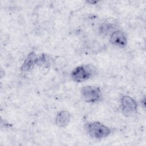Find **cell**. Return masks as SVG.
I'll list each match as a JSON object with an SVG mask.
<instances>
[{"mask_svg": "<svg viewBox=\"0 0 146 146\" xmlns=\"http://www.w3.org/2000/svg\"><path fill=\"white\" fill-rule=\"evenodd\" d=\"M97 72V68L92 64H83L76 67L71 71L70 76L74 82L80 83L92 78Z\"/></svg>", "mask_w": 146, "mask_h": 146, "instance_id": "obj_1", "label": "cell"}, {"mask_svg": "<svg viewBox=\"0 0 146 146\" xmlns=\"http://www.w3.org/2000/svg\"><path fill=\"white\" fill-rule=\"evenodd\" d=\"M87 133L92 138L101 140L107 137L111 132V129L99 121L88 122L85 124Z\"/></svg>", "mask_w": 146, "mask_h": 146, "instance_id": "obj_2", "label": "cell"}, {"mask_svg": "<svg viewBox=\"0 0 146 146\" xmlns=\"http://www.w3.org/2000/svg\"><path fill=\"white\" fill-rule=\"evenodd\" d=\"M82 99L88 103H95L102 99V92L100 88L94 86H86L80 90Z\"/></svg>", "mask_w": 146, "mask_h": 146, "instance_id": "obj_3", "label": "cell"}, {"mask_svg": "<svg viewBox=\"0 0 146 146\" xmlns=\"http://www.w3.org/2000/svg\"><path fill=\"white\" fill-rule=\"evenodd\" d=\"M120 107L122 113L126 117L133 116L137 111V103L129 96H123L120 99Z\"/></svg>", "mask_w": 146, "mask_h": 146, "instance_id": "obj_4", "label": "cell"}, {"mask_svg": "<svg viewBox=\"0 0 146 146\" xmlns=\"http://www.w3.org/2000/svg\"><path fill=\"white\" fill-rule=\"evenodd\" d=\"M111 44L119 48H124L127 44V38L125 33L120 30H116L110 35Z\"/></svg>", "mask_w": 146, "mask_h": 146, "instance_id": "obj_5", "label": "cell"}, {"mask_svg": "<svg viewBox=\"0 0 146 146\" xmlns=\"http://www.w3.org/2000/svg\"><path fill=\"white\" fill-rule=\"evenodd\" d=\"M71 120V114L66 110H63L56 115L55 122L56 125L60 128L67 127Z\"/></svg>", "mask_w": 146, "mask_h": 146, "instance_id": "obj_6", "label": "cell"}, {"mask_svg": "<svg viewBox=\"0 0 146 146\" xmlns=\"http://www.w3.org/2000/svg\"><path fill=\"white\" fill-rule=\"evenodd\" d=\"M36 55L34 52H31L26 59L25 60L24 62L23 63L21 70L23 72H27L31 71L34 66L35 65V60L36 58Z\"/></svg>", "mask_w": 146, "mask_h": 146, "instance_id": "obj_7", "label": "cell"}, {"mask_svg": "<svg viewBox=\"0 0 146 146\" xmlns=\"http://www.w3.org/2000/svg\"><path fill=\"white\" fill-rule=\"evenodd\" d=\"M116 29L114 24L108 22L101 23L98 27V31L101 36L110 35Z\"/></svg>", "mask_w": 146, "mask_h": 146, "instance_id": "obj_8", "label": "cell"}, {"mask_svg": "<svg viewBox=\"0 0 146 146\" xmlns=\"http://www.w3.org/2000/svg\"><path fill=\"white\" fill-rule=\"evenodd\" d=\"M35 65L42 67V68H48L50 66V58L46 54H42L39 55H36L35 60Z\"/></svg>", "mask_w": 146, "mask_h": 146, "instance_id": "obj_9", "label": "cell"}]
</instances>
